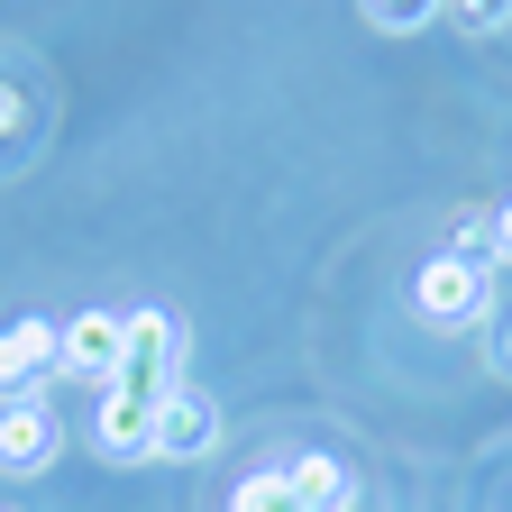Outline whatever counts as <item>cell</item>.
Here are the masks:
<instances>
[{
  "instance_id": "obj_11",
  "label": "cell",
  "mask_w": 512,
  "mask_h": 512,
  "mask_svg": "<svg viewBox=\"0 0 512 512\" xmlns=\"http://www.w3.org/2000/svg\"><path fill=\"white\" fill-rule=\"evenodd\" d=\"M439 19H458L467 37H494V28L512 19V0H439Z\"/></svg>"
},
{
  "instance_id": "obj_6",
  "label": "cell",
  "mask_w": 512,
  "mask_h": 512,
  "mask_svg": "<svg viewBox=\"0 0 512 512\" xmlns=\"http://www.w3.org/2000/svg\"><path fill=\"white\" fill-rule=\"evenodd\" d=\"M128 320V366L119 375H147V384H183V320L174 311H156V302H138V311H119Z\"/></svg>"
},
{
  "instance_id": "obj_2",
  "label": "cell",
  "mask_w": 512,
  "mask_h": 512,
  "mask_svg": "<svg viewBox=\"0 0 512 512\" xmlns=\"http://www.w3.org/2000/svg\"><path fill=\"white\" fill-rule=\"evenodd\" d=\"M156 394H165V384H147V375H110L101 384L92 430H101V458L110 467H147L156 458Z\"/></svg>"
},
{
  "instance_id": "obj_5",
  "label": "cell",
  "mask_w": 512,
  "mask_h": 512,
  "mask_svg": "<svg viewBox=\"0 0 512 512\" xmlns=\"http://www.w3.org/2000/svg\"><path fill=\"white\" fill-rule=\"evenodd\" d=\"M119 366H128V320H119V311H74V320H64L55 375H74V384H110Z\"/></svg>"
},
{
  "instance_id": "obj_13",
  "label": "cell",
  "mask_w": 512,
  "mask_h": 512,
  "mask_svg": "<svg viewBox=\"0 0 512 512\" xmlns=\"http://www.w3.org/2000/svg\"><path fill=\"white\" fill-rule=\"evenodd\" d=\"M503 375H512V330H503Z\"/></svg>"
},
{
  "instance_id": "obj_12",
  "label": "cell",
  "mask_w": 512,
  "mask_h": 512,
  "mask_svg": "<svg viewBox=\"0 0 512 512\" xmlns=\"http://www.w3.org/2000/svg\"><path fill=\"white\" fill-rule=\"evenodd\" d=\"M485 238H494V266H512V202H503V211L485 220Z\"/></svg>"
},
{
  "instance_id": "obj_1",
  "label": "cell",
  "mask_w": 512,
  "mask_h": 512,
  "mask_svg": "<svg viewBox=\"0 0 512 512\" xmlns=\"http://www.w3.org/2000/svg\"><path fill=\"white\" fill-rule=\"evenodd\" d=\"M412 311L430 320V330H476V320L494 311V266H467V256H430V266L412 275Z\"/></svg>"
},
{
  "instance_id": "obj_9",
  "label": "cell",
  "mask_w": 512,
  "mask_h": 512,
  "mask_svg": "<svg viewBox=\"0 0 512 512\" xmlns=\"http://www.w3.org/2000/svg\"><path fill=\"white\" fill-rule=\"evenodd\" d=\"M229 512H302V494H293V476H284V467H256V476H238Z\"/></svg>"
},
{
  "instance_id": "obj_8",
  "label": "cell",
  "mask_w": 512,
  "mask_h": 512,
  "mask_svg": "<svg viewBox=\"0 0 512 512\" xmlns=\"http://www.w3.org/2000/svg\"><path fill=\"white\" fill-rule=\"evenodd\" d=\"M284 476H293L302 512H357V467L339 458V448H302V458H293Z\"/></svg>"
},
{
  "instance_id": "obj_10",
  "label": "cell",
  "mask_w": 512,
  "mask_h": 512,
  "mask_svg": "<svg viewBox=\"0 0 512 512\" xmlns=\"http://www.w3.org/2000/svg\"><path fill=\"white\" fill-rule=\"evenodd\" d=\"M439 19V0H366V28L375 37H412V28H430Z\"/></svg>"
},
{
  "instance_id": "obj_7",
  "label": "cell",
  "mask_w": 512,
  "mask_h": 512,
  "mask_svg": "<svg viewBox=\"0 0 512 512\" xmlns=\"http://www.w3.org/2000/svg\"><path fill=\"white\" fill-rule=\"evenodd\" d=\"M55 448H64V430L46 403H0V476H46Z\"/></svg>"
},
{
  "instance_id": "obj_3",
  "label": "cell",
  "mask_w": 512,
  "mask_h": 512,
  "mask_svg": "<svg viewBox=\"0 0 512 512\" xmlns=\"http://www.w3.org/2000/svg\"><path fill=\"white\" fill-rule=\"evenodd\" d=\"M211 448H220V403L202 384H165L156 394V458L192 467V458H211Z\"/></svg>"
},
{
  "instance_id": "obj_4",
  "label": "cell",
  "mask_w": 512,
  "mask_h": 512,
  "mask_svg": "<svg viewBox=\"0 0 512 512\" xmlns=\"http://www.w3.org/2000/svg\"><path fill=\"white\" fill-rule=\"evenodd\" d=\"M55 348H64V320L28 311L0 330V403H37V384L55 375Z\"/></svg>"
}]
</instances>
